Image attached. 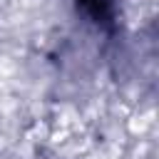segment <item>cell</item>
<instances>
[{"label":"cell","instance_id":"1","mask_svg":"<svg viewBox=\"0 0 159 159\" xmlns=\"http://www.w3.org/2000/svg\"><path fill=\"white\" fill-rule=\"evenodd\" d=\"M75 10L97 30L112 32L119 25V0H75Z\"/></svg>","mask_w":159,"mask_h":159}]
</instances>
